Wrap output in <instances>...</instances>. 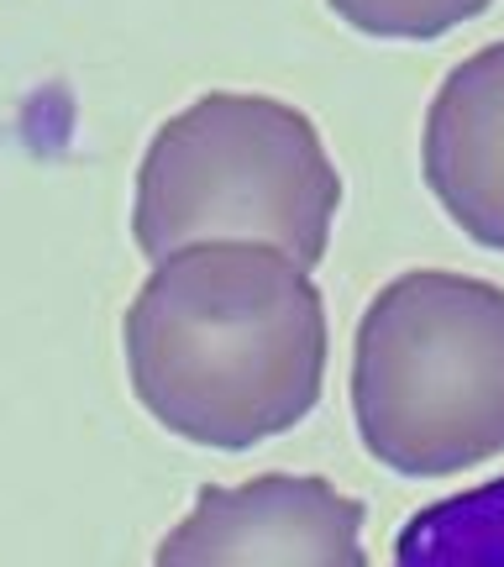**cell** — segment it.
Instances as JSON below:
<instances>
[{"instance_id":"6da1fadb","label":"cell","mask_w":504,"mask_h":567,"mask_svg":"<svg viewBox=\"0 0 504 567\" xmlns=\"http://www.w3.org/2000/svg\"><path fill=\"white\" fill-rule=\"evenodd\" d=\"M132 394L189 446L247 452L316 410L326 300L295 258L258 243H200L153 264L122 321Z\"/></svg>"},{"instance_id":"7a4b0ae2","label":"cell","mask_w":504,"mask_h":567,"mask_svg":"<svg viewBox=\"0 0 504 567\" xmlns=\"http://www.w3.org/2000/svg\"><path fill=\"white\" fill-rule=\"evenodd\" d=\"M352 421L400 478L504 457V289L452 268L394 274L352 337Z\"/></svg>"},{"instance_id":"3957f363","label":"cell","mask_w":504,"mask_h":567,"mask_svg":"<svg viewBox=\"0 0 504 567\" xmlns=\"http://www.w3.org/2000/svg\"><path fill=\"white\" fill-rule=\"evenodd\" d=\"M337 210L342 174L305 111L210 90L147 142L132 237L153 264L200 243H258L310 274L331 247Z\"/></svg>"},{"instance_id":"277c9868","label":"cell","mask_w":504,"mask_h":567,"mask_svg":"<svg viewBox=\"0 0 504 567\" xmlns=\"http://www.w3.org/2000/svg\"><path fill=\"white\" fill-rule=\"evenodd\" d=\"M363 499L321 473H258L205 484L153 567H368Z\"/></svg>"},{"instance_id":"5b68a950","label":"cell","mask_w":504,"mask_h":567,"mask_svg":"<svg viewBox=\"0 0 504 567\" xmlns=\"http://www.w3.org/2000/svg\"><path fill=\"white\" fill-rule=\"evenodd\" d=\"M425 189L488 252H504V38L467 53L431 95Z\"/></svg>"},{"instance_id":"8992f818","label":"cell","mask_w":504,"mask_h":567,"mask_svg":"<svg viewBox=\"0 0 504 567\" xmlns=\"http://www.w3.org/2000/svg\"><path fill=\"white\" fill-rule=\"evenodd\" d=\"M394 567H504V478L415 509L394 536Z\"/></svg>"},{"instance_id":"52a82bcc","label":"cell","mask_w":504,"mask_h":567,"mask_svg":"<svg viewBox=\"0 0 504 567\" xmlns=\"http://www.w3.org/2000/svg\"><path fill=\"white\" fill-rule=\"evenodd\" d=\"M326 6L363 38L436 42L446 32H457L463 21L484 17L494 0H326Z\"/></svg>"}]
</instances>
